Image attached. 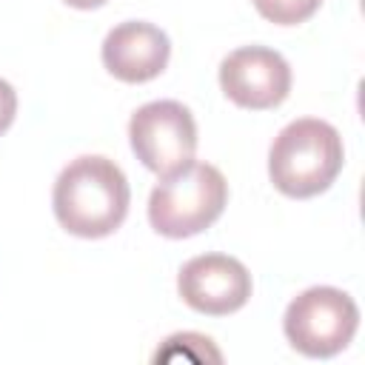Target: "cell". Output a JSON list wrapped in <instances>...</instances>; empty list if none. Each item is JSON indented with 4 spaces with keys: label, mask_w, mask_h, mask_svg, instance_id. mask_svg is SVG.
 <instances>
[{
    "label": "cell",
    "mask_w": 365,
    "mask_h": 365,
    "mask_svg": "<svg viewBox=\"0 0 365 365\" xmlns=\"http://www.w3.org/2000/svg\"><path fill=\"white\" fill-rule=\"evenodd\" d=\"M202 345H211L208 336L202 334H174L165 339V345L154 354V362H177V359H188V362H205L200 354H194V348H202Z\"/></svg>",
    "instance_id": "cell-10"
},
{
    "label": "cell",
    "mask_w": 365,
    "mask_h": 365,
    "mask_svg": "<svg viewBox=\"0 0 365 365\" xmlns=\"http://www.w3.org/2000/svg\"><path fill=\"white\" fill-rule=\"evenodd\" d=\"M359 308L356 302L331 285H314L291 299L285 308V336L288 342L314 359L339 354L356 334Z\"/></svg>",
    "instance_id": "cell-4"
},
{
    "label": "cell",
    "mask_w": 365,
    "mask_h": 365,
    "mask_svg": "<svg viewBox=\"0 0 365 365\" xmlns=\"http://www.w3.org/2000/svg\"><path fill=\"white\" fill-rule=\"evenodd\" d=\"M68 6H74V9H97V6H103L106 0H66Z\"/></svg>",
    "instance_id": "cell-12"
},
{
    "label": "cell",
    "mask_w": 365,
    "mask_h": 365,
    "mask_svg": "<svg viewBox=\"0 0 365 365\" xmlns=\"http://www.w3.org/2000/svg\"><path fill=\"white\" fill-rule=\"evenodd\" d=\"M220 86L242 108H274L291 91V66L274 48L242 46L220 63Z\"/></svg>",
    "instance_id": "cell-6"
},
{
    "label": "cell",
    "mask_w": 365,
    "mask_h": 365,
    "mask_svg": "<svg viewBox=\"0 0 365 365\" xmlns=\"http://www.w3.org/2000/svg\"><path fill=\"white\" fill-rule=\"evenodd\" d=\"M14 111H17V94H14L11 83H6V80L0 77V134L11 125Z\"/></svg>",
    "instance_id": "cell-11"
},
{
    "label": "cell",
    "mask_w": 365,
    "mask_h": 365,
    "mask_svg": "<svg viewBox=\"0 0 365 365\" xmlns=\"http://www.w3.org/2000/svg\"><path fill=\"white\" fill-rule=\"evenodd\" d=\"M128 137L137 160L154 174H171L194 160L197 123L177 100H151L131 114Z\"/></svg>",
    "instance_id": "cell-5"
},
{
    "label": "cell",
    "mask_w": 365,
    "mask_h": 365,
    "mask_svg": "<svg viewBox=\"0 0 365 365\" xmlns=\"http://www.w3.org/2000/svg\"><path fill=\"white\" fill-rule=\"evenodd\" d=\"M180 297L200 314L225 317L240 311L251 297L248 268L228 254H200L191 257L177 277Z\"/></svg>",
    "instance_id": "cell-7"
},
{
    "label": "cell",
    "mask_w": 365,
    "mask_h": 365,
    "mask_svg": "<svg viewBox=\"0 0 365 365\" xmlns=\"http://www.w3.org/2000/svg\"><path fill=\"white\" fill-rule=\"evenodd\" d=\"M322 0H254L257 11L279 26H297L302 20H308Z\"/></svg>",
    "instance_id": "cell-9"
},
{
    "label": "cell",
    "mask_w": 365,
    "mask_h": 365,
    "mask_svg": "<svg viewBox=\"0 0 365 365\" xmlns=\"http://www.w3.org/2000/svg\"><path fill=\"white\" fill-rule=\"evenodd\" d=\"M342 137L317 117L288 123L271 143L268 174L271 182L288 197H314L325 191L342 171Z\"/></svg>",
    "instance_id": "cell-2"
},
{
    "label": "cell",
    "mask_w": 365,
    "mask_h": 365,
    "mask_svg": "<svg viewBox=\"0 0 365 365\" xmlns=\"http://www.w3.org/2000/svg\"><path fill=\"white\" fill-rule=\"evenodd\" d=\"M228 182L211 163H185L165 174L148 197V220L163 237H191L205 231L225 208Z\"/></svg>",
    "instance_id": "cell-3"
},
{
    "label": "cell",
    "mask_w": 365,
    "mask_h": 365,
    "mask_svg": "<svg viewBox=\"0 0 365 365\" xmlns=\"http://www.w3.org/2000/svg\"><path fill=\"white\" fill-rule=\"evenodd\" d=\"M168 34L145 20H125L103 40V63L123 83L154 80L168 66Z\"/></svg>",
    "instance_id": "cell-8"
},
{
    "label": "cell",
    "mask_w": 365,
    "mask_h": 365,
    "mask_svg": "<svg viewBox=\"0 0 365 365\" xmlns=\"http://www.w3.org/2000/svg\"><path fill=\"white\" fill-rule=\"evenodd\" d=\"M128 180L123 168L100 154H83L71 160L51 194L57 222L77 237H106L120 228L128 214Z\"/></svg>",
    "instance_id": "cell-1"
}]
</instances>
